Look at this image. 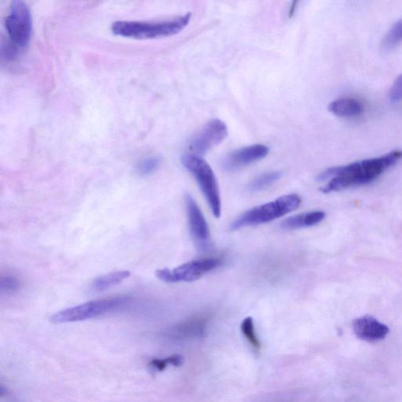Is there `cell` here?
Segmentation results:
<instances>
[{"instance_id":"22","label":"cell","mask_w":402,"mask_h":402,"mask_svg":"<svg viewBox=\"0 0 402 402\" xmlns=\"http://www.w3.org/2000/svg\"><path fill=\"white\" fill-rule=\"evenodd\" d=\"M389 99L390 102H398L402 100V74L394 81L391 86Z\"/></svg>"},{"instance_id":"13","label":"cell","mask_w":402,"mask_h":402,"mask_svg":"<svg viewBox=\"0 0 402 402\" xmlns=\"http://www.w3.org/2000/svg\"><path fill=\"white\" fill-rule=\"evenodd\" d=\"M329 110L336 117L355 118L362 115L365 107L362 102L354 97H341L330 103Z\"/></svg>"},{"instance_id":"2","label":"cell","mask_w":402,"mask_h":402,"mask_svg":"<svg viewBox=\"0 0 402 402\" xmlns=\"http://www.w3.org/2000/svg\"><path fill=\"white\" fill-rule=\"evenodd\" d=\"M191 20V13L176 19L160 21H117L112 32L117 36L135 40H150L176 35L183 30Z\"/></svg>"},{"instance_id":"4","label":"cell","mask_w":402,"mask_h":402,"mask_svg":"<svg viewBox=\"0 0 402 402\" xmlns=\"http://www.w3.org/2000/svg\"><path fill=\"white\" fill-rule=\"evenodd\" d=\"M182 162L183 166L197 180L215 218H220L222 209L220 189L215 174L210 165L202 157L192 154L183 155Z\"/></svg>"},{"instance_id":"3","label":"cell","mask_w":402,"mask_h":402,"mask_svg":"<svg viewBox=\"0 0 402 402\" xmlns=\"http://www.w3.org/2000/svg\"><path fill=\"white\" fill-rule=\"evenodd\" d=\"M301 201L297 194L282 196L274 201L247 211L233 222L230 229L237 230L243 227L263 224L279 219L300 207Z\"/></svg>"},{"instance_id":"23","label":"cell","mask_w":402,"mask_h":402,"mask_svg":"<svg viewBox=\"0 0 402 402\" xmlns=\"http://www.w3.org/2000/svg\"><path fill=\"white\" fill-rule=\"evenodd\" d=\"M296 4H297V2H295L294 3H293L292 5V7L290 8V12H289V16H290V17H292V16L293 15V14H294V12H295V10L296 8Z\"/></svg>"},{"instance_id":"16","label":"cell","mask_w":402,"mask_h":402,"mask_svg":"<svg viewBox=\"0 0 402 402\" xmlns=\"http://www.w3.org/2000/svg\"><path fill=\"white\" fill-rule=\"evenodd\" d=\"M281 174L279 172H272L263 174L255 178L248 184L247 187L248 191L255 193L260 191L266 187L270 186L281 178Z\"/></svg>"},{"instance_id":"7","label":"cell","mask_w":402,"mask_h":402,"mask_svg":"<svg viewBox=\"0 0 402 402\" xmlns=\"http://www.w3.org/2000/svg\"><path fill=\"white\" fill-rule=\"evenodd\" d=\"M5 26L10 43L16 47H25L31 39L32 23L29 8L23 1L10 4Z\"/></svg>"},{"instance_id":"21","label":"cell","mask_w":402,"mask_h":402,"mask_svg":"<svg viewBox=\"0 0 402 402\" xmlns=\"http://www.w3.org/2000/svg\"><path fill=\"white\" fill-rule=\"evenodd\" d=\"M20 287V282L14 276H3L0 280V289L4 293H13L17 292Z\"/></svg>"},{"instance_id":"6","label":"cell","mask_w":402,"mask_h":402,"mask_svg":"<svg viewBox=\"0 0 402 402\" xmlns=\"http://www.w3.org/2000/svg\"><path fill=\"white\" fill-rule=\"evenodd\" d=\"M222 264L220 258H206L190 261L178 266L174 270L161 269L156 270V276L166 283L178 282H192L202 278Z\"/></svg>"},{"instance_id":"11","label":"cell","mask_w":402,"mask_h":402,"mask_svg":"<svg viewBox=\"0 0 402 402\" xmlns=\"http://www.w3.org/2000/svg\"><path fill=\"white\" fill-rule=\"evenodd\" d=\"M353 329L357 338L371 343L383 340L390 331L387 325L371 316L356 319L353 323Z\"/></svg>"},{"instance_id":"8","label":"cell","mask_w":402,"mask_h":402,"mask_svg":"<svg viewBox=\"0 0 402 402\" xmlns=\"http://www.w3.org/2000/svg\"><path fill=\"white\" fill-rule=\"evenodd\" d=\"M228 135V128L224 122L219 119L209 121L196 135L189 145V151L194 155L202 156L215 146L224 142Z\"/></svg>"},{"instance_id":"5","label":"cell","mask_w":402,"mask_h":402,"mask_svg":"<svg viewBox=\"0 0 402 402\" xmlns=\"http://www.w3.org/2000/svg\"><path fill=\"white\" fill-rule=\"evenodd\" d=\"M129 300L128 297L118 296L85 303L54 314L51 322L54 324L82 322L115 311Z\"/></svg>"},{"instance_id":"18","label":"cell","mask_w":402,"mask_h":402,"mask_svg":"<svg viewBox=\"0 0 402 402\" xmlns=\"http://www.w3.org/2000/svg\"><path fill=\"white\" fill-rule=\"evenodd\" d=\"M161 164V157L153 156L146 157L141 161L137 167V172L140 176H146L154 173Z\"/></svg>"},{"instance_id":"19","label":"cell","mask_w":402,"mask_h":402,"mask_svg":"<svg viewBox=\"0 0 402 402\" xmlns=\"http://www.w3.org/2000/svg\"><path fill=\"white\" fill-rule=\"evenodd\" d=\"M402 42V19L396 23L386 36L383 45L387 47H392Z\"/></svg>"},{"instance_id":"17","label":"cell","mask_w":402,"mask_h":402,"mask_svg":"<svg viewBox=\"0 0 402 402\" xmlns=\"http://www.w3.org/2000/svg\"><path fill=\"white\" fill-rule=\"evenodd\" d=\"M241 331L244 338L247 339L249 344H251L255 350L261 348V344L255 334L253 319L251 317H248L243 320L241 324Z\"/></svg>"},{"instance_id":"10","label":"cell","mask_w":402,"mask_h":402,"mask_svg":"<svg viewBox=\"0 0 402 402\" xmlns=\"http://www.w3.org/2000/svg\"><path fill=\"white\" fill-rule=\"evenodd\" d=\"M269 148L264 145H252L233 152L224 162V167L228 171L237 169L252 163L262 160L268 155Z\"/></svg>"},{"instance_id":"14","label":"cell","mask_w":402,"mask_h":402,"mask_svg":"<svg viewBox=\"0 0 402 402\" xmlns=\"http://www.w3.org/2000/svg\"><path fill=\"white\" fill-rule=\"evenodd\" d=\"M325 217L323 211H312L290 217L281 222V227L285 230H298L302 228L313 226L322 222Z\"/></svg>"},{"instance_id":"9","label":"cell","mask_w":402,"mask_h":402,"mask_svg":"<svg viewBox=\"0 0 402 402\" xmlns=\"http://www.w3.org/2000/svg\"><path fill=\"white\" fill-rule=\"evenodd\" d=\"M187 211L190 232L196 242L204 247L209 241L210 231L202 211L192 196L186 197Z\"/></svg>"},{"instance_id":"1","label":"cell","mask_w":402,"mask_h":402,"mask_svg":"<svg viewBox=\"0 0 402 402\" xmlns=\"http://www.w3.org/2000/svg\"><path fill=\"white\" fill-rule=\"evenodd\" d=\"M402 160V150H394L381 156L329 168L320 173V182L329 180L320 189L324 193L338 192L351 187L370 183Z\"/></svg>"},{"instance_id":"12","label":"cell","mask_w":402,"mask_h":402,"mask_svg":"<svg viewBox=\"0 0 402 402\" xmlns=\"http://www.w3.org/2000/svg\"><path fill=\"white\" fill-rule=\"evenodd\" d=\"M209 318L204 315H197L174 326L167 331L169 338L176 340H189L200 338L207 329Z\"/></svg>"},{"instance_id":"20","label":"cell","mask_w":402,"mask_h":402,"mask_svg":"<svg viewBox=\"0 0 402 402\" xmlns=\"http://www.w3.org/2000/svg\"><path fill=\"white\" fill-rule=\"evenodd\" d=\"M182 363V358L179 355H173L165 359H154L150 362V366L160 372L164 371L168 365L180 366Z\"/></svg>"},{"instance_id":"15","label":"cell","mask_w":402,"mask_h":402,"mask_svg":"<svg viewBox=\"0 0 402 402\" xmlns=\"http://www.w3.org/2000/svg\"><path fill=\"white\" fill-rule=\"evenodd\" d=\"M130 273L128 270L116 271L99 276L91 285V290L95 293L105 292L111 287L121 284L128 279Z\"/></svg>"}]
</instances>
